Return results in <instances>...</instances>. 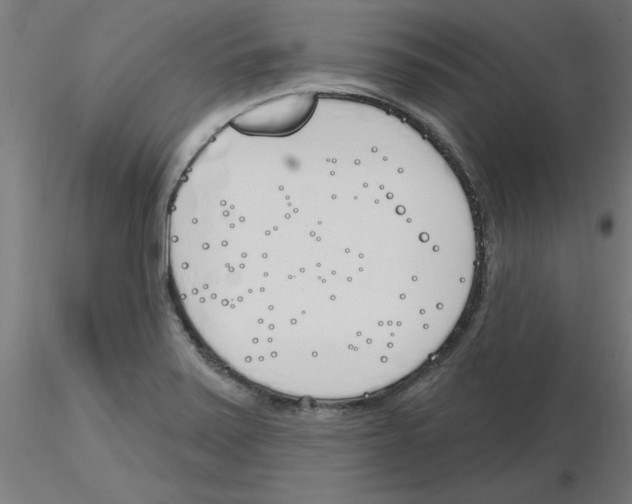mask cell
<instances>
[{"mask_svg":"<svg viewBox=\"0 0 632 504\" xmlns=\"http://www.w3.org/2000/svg\"><path fill=\"white\" fill-rule=\"evenodd\" d=\"M317 99L310 92L285 94L245 110L233 120L240 132L280 136L297 131L312 115Z\"/></svg>","mask_w":632,"mask_h":504,"instance_id":"1","label":"cell"}]
</instances>
